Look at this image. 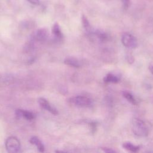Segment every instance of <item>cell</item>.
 <instances>
[{
    "label": "cell",
    "mask_w": 153,
    "mask_h": 153,
    "mask_svg": "<svg viewBox=\"0 0 153 153\" xmlns=\"http://www.w3.org/2000/svg\"><path fill=\"white\" fill-rule=\"evenodd\" d=\"M131 130L133 134L139 137H144L148 135L149 130L146 124L141 119L135 118L131 123Z\"/></svg>",
    "instance_id": "cell-1"
},
{
    "label": "cell",
    "mask_w": 153,
    "mask_h": 153,
    "mask_svg": "<svg viewBox=\"0 0 153 153\" xmlns=\"http://www.w3.org/2000/svg\"><path fill=\"white\" fill-rule=\"evenodd\" d=\"M69 102L75 106L81 108H89L93 105L92 99L85 96L72 97L69 99Z\"/></svg>",
    "instance_id": "cell-2"
},
{
    "label": "cell",
    "mask_w": 153,
    "mask_h": 153,
    "mask_svg": "<svg viewBox=\"0 0 153 153\" xmlns=\"http://www.w3.org/2000/svg\"><path fill=\"white\" fill-rule=\"evenodd\" d=\"M5 148L7 151L10 153H16L20 151V142L14 136L8 137L5 141Z\"/></svg>",
    "instance_id": "cell-3"
},
{
    "label": "cell",
    "mask_w": 153,
    "mask_h": 153,
    "mask_svg": "<svg viewBox=\"0 0 153 153\" xmlns=\"http://www.w3.org/2000/svg\"><path fill=\"white\" fill-rule=\"evenodd\" d=\"M121 42L124 47L128 48H136L138 45L136 38L128 32H125L122 35Z\"/></svg>",
    "instance_id": "cell-4"
},
{
    "label": "cell",
    "mask_w": 153,
    "mask_h": 153,
    "mask_svg": "<svg viewBox=\"0 0 153 153\" xmlns=\"http://www.w3.org/2000/svg\"><path fill=\"white\" fill-rule=\"evenodd\" d=\"M38 103L41 107H42L44 109L48 111L49 112L51 113L53 115H57L58 111L57 110L54 108L53 106H52L50 103L44 98L40 97L38 99Z\"/></svg>",
    "instance_id": "cell-5"
},
{
    "label": "cell",
    "mask_w": 153,
    "mask_h": 153,
    "mask_svg": "<svg viewBox=\"0 0 153 153\" xmlns=\"http://www.w3.org/2000/svg\"><path fill=\"white\" fill-rule=\"evenodd\" d=\"M16 115L18 118H23L29 121H31L35 118L34 114L23 109H16Z\"/></svg>",
    "instance_id": "cell-6"
},
{
    "label": "cell",
    "mask_w": 153,
    "mask_h": 153,
    "mask_svg": "<svg viewBox=\"0 0 153 153\" xmlns=\"http://www.w3.org/2000/svg\"><path fill=\"white\" fill-rule=\"evenodd\" d=\"M48 38V32L45 29H39L37 30L34 36V38L39 42L45 41Z\"/></svg>",
    "instance_id": "cell-7"
},
{
    "label": "cell",
    "mask_w": 153,
    "mask_h": 153,
    "mask_svg": "<svg viewBox=\"0 0 153 153\" xmlns=\"http://www.w3.org/2000/svg\"><path fill=\"white\" fill-rule=\"evenodd\" d=\"M52 33L54 38H56V40L60 41L63 38V33L61 31L60 27L59 25L56 23L53 25V27H52Z\"/></svg>",
    "instance_id": "cell-8"
},
{
    "label": "cell",
    "mask_w": 153,
    "mask_h": 153,
    "mask_svg": "<svg viewBox=\"0 0 153 153\" xmlns=\"http://www.w3.org/2000/svg\"><path fill=\"white\" fill-rule=\"evenodd\" d=\"M29 142L31 144L35 145V146H36L39 152H43L44 151V146L42 143V142L40 140V139L37 137V136H33L32 137L30 140Z\"/></svg>",
    "instance_id": "cell-9"
},
{
    "label": "cell",
    "mask_w": 153,
    "mask_h": 153,
    "mask_svg": "<svg viewBox=\"0 0 153 153\" xmlns=\"http://www.w3.org/2000/svg\"><path fill=\"white\" fill-rule=\"evenodd\" d=\"M123 147L125 149L127 150L128 151L131 152H137L140 149V146L135 145H134L132 143L129 142L123 143Z\"/></svg>",
    "instance_id": "cell-10"
},
{
    "label": "cell",
    "mask_w": 153,
    "mask_h": 153,
    "mask_svg": "<svg viewBox=\"0 0 153 153\" xmlns=\"http://www.w3.org/2000/svg\"><path fill=\"white\" fill-rule=\"evenodd\" d=\"M103 81L106 83H117L120 81V78L112 73H108L104 77Z\"/></svg>",
    "instance_id": "cell-11"
},
{
    "label": "cell",
    "mask_w": 153,
    "mask_h": 153,
    "mask_svg": "<svg viewBox=\"0 0 153 153\" xmlns=\"http://www.w3.org/2000/svg\"><path fill=\"white\" fill-rule=\"evenodd\" d=\"M64 63L70 66L79 68L81 66V63L79 61L74 57H68L64 60Z\"/></svg>",
    "instance_id": "cell-12"
},
{
    "label": "cell",
    "mask_w": 153,
    "mask_h": 153,
    "mask_svg": "<svg viewBox=\"0 0 153 153\" xmlns=\"http://www.w3.org/2000/svg\"><path fill=\"white\" fill-rule=\"evenodd\" d=\"M82 26L85 30V32L88 34V35H90L92 32H93V29H92V27L88 20V19H87V17L84 16V15H82Z\"/></svg>",
    "instance_id": "cell-13"
},
{
    "label": "cell",
    "mask_w": 153,
    "mask_h": 153,
    "mask_svg": "<svg viewBox=\"0 0 153 153\" xmlns=\"http://www.w3.org/2000/svg\"><path fill=\"white\" fill-rule=\"evenodd\" d=\"M123 96L128 102H129L132 105H136L137 104L136 99L130 92H128L127 91H124L123 92Z\"/></svg>",
    "instance_id": "cell-14"
},
{
    "label": "cell",
    "mask_w": 153,
    "mask_h": 153,
    "mask_svg": "<svg viewBox=\"0 0 153 153\" xmlns=\"http://www.w3.org/2000/svg\"><path fill=\"white\" fill-rule=\"evenodd\" d=\"M121 1L122 3H123L124 8H127L128 7V5H129L130 0H121Z\"/></svg>",
    "instance_id": "cell-15"
},
{
    "label": "cell",
    "mask_w": 153,
    "mask_h": 153,
    "mask_svg": "<svg viewBox=\"0 0 153 153\" xmlns=\"http://www.w3.org/2000/svg\"><path fill=\"white\" fill-rule=\"evenodd\" d=\"M102 150L105 152H108V153H109V152H115V151L111 149V148H102Z\"/></svg>",
    "instance_id": "cell-16"
},
{
    "label": "cell",
    "mask_w": 153,
    "mask_h": 153,
    "mask_svg": "<svg viewBox=\"0 0 153 153\" xmlns=\"http://www.w3.org/2000/svg\"><path fill=\"white\" fill-rule=\"evenodd\" d=\"M29 3L35 5H37L39 4V0H27Z\"/></svg>",
    "instance_id": "cell-17"
},
{
    "label": "cell",
    "mask_w": 153,
    "mask_h": 153,
    "mask_svg": "<svg viewBox=\"0 0 153 153\" xmlns=\"http://www.w3.org/2000/svg\"><path fill=\"white\" fill-rule=\"evenodd\" d=\"M149 70L151 73L153 75V63H151L149 66Z\"/></svg>",
    "instance_id": "cell-18"
}]
</instances>
